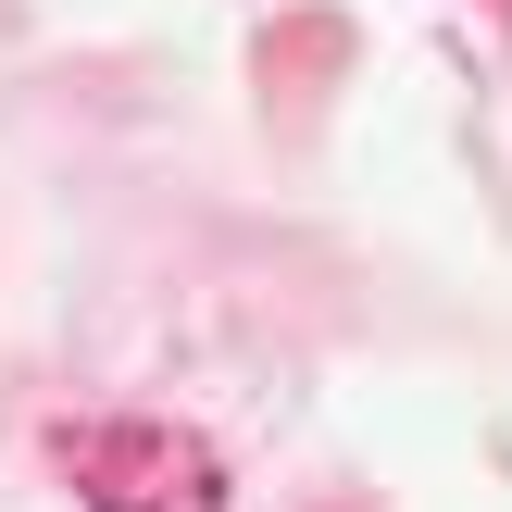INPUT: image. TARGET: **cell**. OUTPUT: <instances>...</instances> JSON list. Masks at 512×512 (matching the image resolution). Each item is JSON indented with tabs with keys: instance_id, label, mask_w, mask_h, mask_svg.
I'll use <instances>...</instances> for the list:
<instances>
[{
	"instance_id": "6da1fadb",
	"label": "cell",
	"mask_w": 512,
	"mask_h": 512,
	"mask_svg": "<svg viewBox=\"0 0 512 512\" xmlns=\"http://www.w3.org/2000/svg\"><path fill=\"white\" fill-rule=\"evenodd\" d=\"M50 463L88 512H238L225 450L175 413H75V425H50Z\"/></svg>"
}]
</instances>
